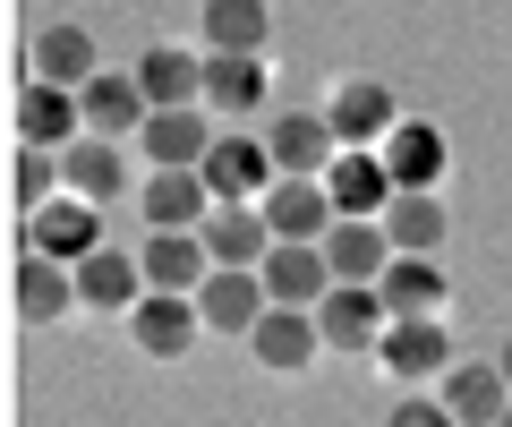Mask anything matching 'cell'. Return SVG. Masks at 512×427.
Here are the masks:
<instances>
[{
	"label": "cell",
	"mask_w": 512,
	"mask_h": 427,
	"mask_svg": "<svg viewBox=\"0 0 512 427\" xmlns=\"http://www.w3.org/2000/svg\"><path fill=\"white\" fill-rule=\"evenodd\" d=\"M316 334H325V351H342V359H376L384 334H393V308H384V291L333 282L325 308H316Z\"/></svg>",
	"instance_id": "6da1fadb"
},
{
	"label": "cell",
	"mask_w": 512,
	"mask_h": 427,
	"mask_svg": "<svg viewBox=\"0 0 512 427\" xmlns=\"http://www.w3.org/2000/svg\"><path fill=\"white\" fill-rule=\"evenodd\" d=\"M333 137H342V154H384V137L402 129V112H393V86H376V77H342L325 103Z\"/></svg>",
	"instance_id": "7a4b0ae2"
},
{
	"label": "cell",
	"mask_w": 512,
	"mask_h": 427,
	"mask_svg": "<svg viewBox=\"0 0 512 427\" xmlns=\"http://www.w3.org/2000/svg\"><path fill=\"white\" fill-rule=\"evenodd\" d=\"M265 154H274L282 180H325L333 154H342V137H333L325 112H274L265 120Z\"/></svg>",
	"instance_id": "3957f363"
},
{
	"label": "cell",
	"mask_w": 512,
	"mask_h": 427,
	"mask_svg": "<svg viewBox=\"0 0 512 427\" xmlns=\"http://www.w3.org/2000/svg\"><path fill=\"white\" fill-rule=\"evenodd\" d=\"M197 334H205V316H197L188 291H146L137 308H128V342H137L146 359H188Z\"/></svg>",
	"instance_id": "277c9868"
},
{
	"label": "cell",
	"mask_w": 512,
	"mask_h": 427,
	"mask_svg": "<svg viewBox=\"0 0 512 427\" xmlns=\"http://www.w3.org/2000/svg\"><path fill=\"white\" fill-rule=\"evenodd\" d=\"M274 154H265V137H214V154H205V188H214V205H265V188H274Z\"/></svg>",
	"instance_id": "5b68a950"
},
{
	"label": "cell",
	"mask_w": 512,
	"mask_h": 427,
	"mask_svg": "<svg viewBox=\"0 0 512 427\" xmlns=\"http://www.w3.org/2000/svg\"><path fill=\"white\" fill-rule=\"evenodd\" d=\"M18 146H35V154H69L77 146V129H86V103H77L69 86H18Z\"/></svg>",
	"instance_id": "8992f818"
},
{
	"label": "cell",
	"mask_w": 512,
	"mask_h": 427,
	"mask_svg": "<svg viewBox=\"0 0 512 427\" xmlns=\"http://www.w3.org/2000/svg\"><path fill=\"white\" fill-rule=\"evenodd\" d=\"M9 308H18L26 325H60V316H77V308H86V299H77V265L26 248L18 274H9Z\"/></svg>",
	"instance_id": "52a82bcc"
},
{
	"label": "cell",
	"mask_w": 512,
	"mask_h": 427,
	"mask_svg": "<svg viewBox=\"0 0 512 427\" xmlns=\"http://www.w3.org/2000/svg\"><path fill=\"white\" fill-rule=\"evenodd\" d=\"M376 368L393 385H427V376L453 368V342H444V316H393V334H384Z\"/></svg>",
	"instance_id": "ba28073f"
},
{
	"label": "cell",
	"mask_w": 512,
	"mask_h": 427,
	"mask_svg": "<svg viewBox=\"0 0 512 427\" xmlns=\"http://www.w3.org/2000/svg\"><path fill=\"white\" fill-rule=\"evenodd\" d=\"M35 77H43V86L86 94L94 77H103V43H94V26H86V18H52V26L35 35Z\"/></svg>",
	"instance_id": "9c48e42d"
},
{
	"label": "cell",
	"mask_w": 512,
	"mask_h": 427,
	"mask_svg": "<svg viewBox=\"0 0 512 427\" xmlns=\"http://www.w3.org/2000/svg\"><path fill=\"white\" fill-rule=\"evenodd\" d=\"M436 402L453 410L461 427H504L512 385H504V368H495V359H453V368L436 376Z\"/></svg>",
	"instance_id": "30bf717a"
},
{
	"label": "cell",
	"mask_w": 512,
	"mask_h": 427,
	"mask_svg": "<svg viewBox=\"0 0 512 427\" xmlns=\"http://www.w3.org/2000/svg\"><path fill=\"white\" fill-rule=\"evenodd\" d=\"M256 214H265V231H274V240H299V248H325V231L342 223V214H333V197H325V180H274Z\"/></svg>",
	"instance_id": "8fae6325"
},
{
	"label": "cell",
	"mask_w": 512,
	"mask_h": 427,
	"mask_svg": "<svg viewBox=\"0 0 512 427\" xmlns=\"http://www.w3.org/2000/svg\"><path fill=\"white\" fill-rule=\"evenodd\" d=\"M26 248L35 257H60V265H86L94 248H103V205H86V197H52L26 223Z\"/></svg>",
	"instance_id": "7c38bea8"
},
{
	"label": "cell",
	"mask_w": 512,
	"mask_h": 427,
	"mask_svg": "<svg viewBox=\"0 0 512 427\" xmlns=\"http://www.w3.org/2000/svg\"><path fill=\"white\" fill-rule=\"evenodd\" d=\"M325 197H333L342 223H384V205L402 197V188H393V171H384V154H333Z\"/></svg>",
	"instance_id": "4fadbf2b"
},
{
	"label": "cell",
	"mask_w": 512,
	"mask_h": 427,
	"mask_svg": "<svg viewBox=\"0 0 512 427\" xmlns=\"http://www.w3.org/2000/svg\"><path fill=\"white\" fill-rule=\"evenodd\" d=\"M265 308H274V299H265V274H239V265H214V274H205V291H197L205 334H239V342H248Z\"/></svg>",
	"instance_id": "5bb4252c"
},
{
	"label": "cell",
	"mask_w": 512,
	"mask_h": 427,
	"mask_svg": "<svg viewBox=\"0 0 512 427\" xmlns=\"http://www.w3.org/2000/svg\"><path fill=\"white\" fill-rule=\"evenodd\" d=\"M137 86H146L154 112H188V103H205V52H188V43H146V52H137Z\"/></svg>",
	"instance_id": "9a60e30c"
},
{
	"label": "cell",
	"mask_w": 512,
	"mask_h": 427,
	"mask_svg": "<svg viewBox=\"0 0 512 427\" xmlns=\"http://www.w3.org/2000/svg\"><path fill=\"white\" fill-rule=\"evenodd\" d=\"M137 154H146L154 171H205V154H214V120H205V103H188V112H154L146 137H137Z\"/></svg>",
	"instance_id": "2e32d148"
},
{
	"label": "cell",
	"mask_w": 512,
	"mask_h": 427,
	"mask_svg": "<svg viewBox=\"0 0 512 427\" xmlns=\"http://www.w3.org/2000/svg\"><path fill=\"white\" fill-rule=\"evenodd\" d=\"M77 103H86V137H103V146H120V137H146V120H154V103H146V86H137V69L128 77H94L86 94H77Z\"/></svg>",
	"instance_id": "e0dca14e"
},
{
	"label": "cell",
	"mask_w": 512,
	"mask_h": 427,
	"mask_svg": "<svg viewBox=\"0 0 512 427\" xmlns=\"http://www.w3.org/2000/svg\"><path fill=\"white\" fill-rule=\"evenodd\" d=\"M256 368H274V376H299L316 351H325V334H316V308H265L256 316V334H248Z\"/></svg>",
	"instance_id": "ac0fdd59"
},
{
	"label": "cell",
	"mask_w": 512,
	"mask_h": 427,
	"mask_svg": "<svg viewBox=\"0 0 512 427\" xmlns=\"http://www.w3.org/2000/svg\"><path fill=\"white\" fill-rule=\"evenodd\" d=\"M256 274H265V299L274 308H325V291H333L325 248H299V240H274V257L256 265Z\"/></svg>",
	"instance_id": "d6986e66"
},
{
	"label": "cell",
	"mask_w": 512,
	"mask_h": 427,
	"mask_svg": "<svg viewBox=\"0 0 512 427\" xmlns=\"http://www.w3.org/2000/svg\"><path fill=\"white\" fill-rule=\"evenodd\" d=\"M137 214H146L154 231H205L214 223V188H205V171H154L146 197H137Z\"/></svg>",
	"instance_id": "ffe728a7"
},
{
	"label": "cell",
	"mask_w": 512,
	"mask_h": 427,
	"mask_svg": "<svg viewBox=\"0 0 512 427\" xmlns=\"http://www.w3.org/2000/svg\"><path fill=\"white\" fill-rule=\"evenodd\" d=\"M384 240H393V257H436V248L453 240L444 197H436V188H402V197L384 205Z\"/></svg>",
	"instance_id": "44dd1931"
},
{
	"label": "cell",
	"mask_w": 512,
	"mask_h": 427,
	"mask_svg": "<svg viewBox=\"0 0 512 427\" xmlns=\"http://www.w3.org/2000/svg\"><path fill=\"white\" fill-rule=\"evenodd\" d=\"M444 163H453V137H444L436 120H402V129L384 137V171H393V188H436Z\"/></svg>",
	"instance_id": "7402d4cb"
},
{
	"label": "cell",
	"mask_w": 512,
	"mask_h": 427,
	"mask_svg": "<svg viewBox=\"0 0 512 427\" xmlns=\"http://www.w3.org/2000/svg\"><path fill=\"white\" fill-rule=\"evenodd\" d=\"M77 299H86V308H103V316H128L137 299H146V265L128 257V248L103 240L86 265H77Z\"/></svg>",
	"instance_id": "603a6c76"
},
{
	"label": "cell",
	"mask_w": 512,
	"mask_h": 427,
	"mask_svg": "<svg viewBox=\"0 0 512 427\" xmlns=\"http://www.w3.org/2000/svg\"><path fill=\"white\" fill-rule=\"evenodd\" d=\"M197 43L205 52H265L274 43V0H205Z\"/></svg>",
	"instance_id": "cb8c5ba5"
},
{
	"label": "cell",
	"mask_w": 512,
	"mask_h": 427,
	"mask_svg": "<svg viewBox=\"0 0 512 427\" xmlns=\"http://www.w3.org/2000/svg\"><path fill=\"white\" fill-rule=\"evenodd\" d=\"M137 265H146V291H205V274H214V257H205L197 231H154L146 248H137Z\"/></svg>",
	"instance_id": "d4e9b609"
},
{
	"label": "cell",
	"mask_w": 512,
	"mask_h": 427,
	"mask_svg": "<svg viewBox=\"0 0 512 427\" xmlns=\"http://www.w3.org/2000/svg\"><path fill=\"white\" fill-rule=\"evenodd\" d=\"M197 240H205V257H214V265H239V274H256V265L274 257V231H265L256 205H214V223H205Z\"/></svg>",
	"instance_id": "484cf974"
},
{
	"label": "cell",
	"mask_w": 512,
	"mask_h": 427,
	"mask_svg": "<svg viewBox=\"0 0 512 427\" xmlns=\"http://www.w3.org/2000/svg\"><path fill=\"white\" fill-rule=\"evenodd\" d=\"M265 52H205V103H214L222 120H248L256 103H265Z\"/></svg>",
	"instance_id": "4316f807"
},
{
	"label": "cell",
	"mask_w": 512,
	"mask_h": 427,
	"mask_svg": "<svg viewBox=\"0 0 512 427\" xmlns=\"http://www.w3.org/2000/svg\"><path fill=\"white\" fill-rule=\"evenodd\" d=\"M325 265H333V282L376 291L384 265H393V240H384V223H333V231H325Z\"/></svg>",
	"instance_id": "83f0119b"
},
{
	"label": "cell",
	"mask_w": 512,
	"mask_h": 427,
	"mask_svg": "<svg viewBox=\"0 0 512 427\" xmlns=\"http://www.w3.org/2000/svg\"><path fill=\"white\" fill-rule=\"evenodd\" d=\"M60 171H69V197H86V205H120V188H128V154L103 146V137H77L60 154Z\"/></svg>",
	"instance_id": "f1b7e54d"
},
{
	"label": "cell",
	"mask_w": 512,
	"mask_h": 427,
	"mask_svg": "<svg viewBox=\"0 0 512 427\" xmlns=\"http://www.w3.org/2000/svg\"><path fill=\"white\" fill-rule=\"evenodd\" d=\"M376 291H384V308H393V316H436L444 308V265L436 257H393Z\"/></svg>",
	"instance_id": "f546056e"
},
{
	"label": "cell",
	"mask_w": 512,
	"mask_h": 427,
	"mask_svg": "<svg viewBox=\"0 0 512 427\" xmlns=\"http://www.w3.org/2000/svg\"><path fill=\"white\" fill-rule=\"evenodd\" d=\"M52 197H69V171H60V154L18 146V154H9V205H18V223H35Z\"/></svg>",
	"instance_id": "4dcf8cb0"
},
{
	"label": "cell",
	"mask_w": 512,
	"mask_h": 427,
	"mask_svg": "<svg viewBox=\"0 0 512 427\" xmlns=\"http://www.w3.org/2000/svg\"><path fill=\"white\" fill-rule=\"evenodd\" d=\"M384 427H461V419L436 402V393H410V402H393V419H384Z\"/></svg>",
	"instance_id": "1f68e13d"
},
{
	"label": "cell",
	"mask_w": 512,
	"mask_h": 427,
	"mask_svg": "<svg viewBox=\"0 0 512 427\" xmlns=\"http://www.w3.org/2000/svg\"><path fill=\"white\" fill-rule=\"evenodd\" d=\"M495 368H504V385H512V334H504V351H495Z\"/></svg>",
	"instance_id": "d6a6232c"
},
{
	"label": "cell",
	"mask_w": 512,
	"mask_h": 427,
	"mask_svg": "<svg viewBox=\"0 0 512 427\" xmlns=\"http://www.w3.org/2000/svg\"><path fill=\"white\" fill-rule=\"evenodd\" d=\"M504 427H512V410H504Z\"/></svg>",
	"instance_id": "836d02e7"
}]
</instances>
